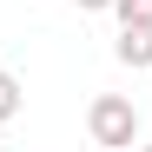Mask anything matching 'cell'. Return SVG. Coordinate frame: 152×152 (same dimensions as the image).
<instances>
[{
  "label": "cell",
  "mask_w": 152,
  "mask_h": 152,
  "mask_svg": "<svg viewBox=\"0 0 152 152\" xmlns=\"http://www.w3.org/2000/svg\"><path fill=\"white\" fill-rule=\"evenodd\" d=\"M86 132H93V145H126L132 152L139 145V106L126 93H99L86 106Z\"/></svg>",
  "instance_id": "obj_1"
},
{
  "label": "cell",
  "mask_w": 152,
  "mask_h": 152,
  "mask_svg": "<svg viewBox=\"0 0 152 152\" xmlns=\"http://www.w3.org/2000/svg\"><path fill=\"white\" fill-rule=\"evenodd\" d=\"M113 60H119V66H132V73H145V66H152V27H139V20H119Z\"/></svg>",
  "instance_id": "obj_2"
},
{
  "label": "cell",
  "mask_w": 152,
  "mask_h": 152,
  "mask_svg": "<svg viewBox=\"0 0 152 152\" xmlns=\"http://www.w3.org/2000/svg\"><path fill=\"white\" fill-rule=\"evenodd\" d=\"M20 106H27L20 80H13V73H0V126H7V119H20Z\"/></svg>",
  "instance_id": "obj_3"
},
{
  "label": "cell",
  "mask_w": 152,
  "mask_h": 152,
  "mask_svg": "<svg viewBox=\"0 0 152 152\" xmlns=\"http://www.w3.org/2000/svg\"><path fill=\"white\" fill-rule=\"evenodd\" d=\"M119 20H139V27H152V0H113Z\"/></svg>",
  "instance_id": "obj_4"
},
{
  "label": "cell",
  "mask_w": 152,
  "mask_h": 152,
  "mask_svg": "<svg viewBox=\"0 0 152 152\" xmlns=\"http://www.w3.org/2000/svg\"><path fill=\"white\" fill-rule=\"evenodd\" d=\"M80 13H113V0H73Z\"/></svg>",
  "instance_id": "obj_5"
},
{
  "label": "cell",
  "mask_w": 152,
  "mask_h": 152,
  "mask_svg": "<svg viewBox=\"0 0 152 152\" xmlns=\"http://www.w3.org/2000/svg\"><path fill=\"white\" fill-rule=\"evenodd\" d=\"M132 152H152V139H139V145H132Z\"/></svg>",
  "instance_id": "obj_6"
},
{
  "label": "cell",
  "mask_w": 152,
  "mask_h": 152,
  "mask_svg": "<svg viewBox=\"0 0 152 152\" xmlns=\"http://www.w3.org/2000/svg\"><path fill=\"white\" fill-rule=\"evenodd\" d=\"M99 152H126V145H99Z\"/></svg>",
  "instance_id": "obj_7"
}]
</instances>
